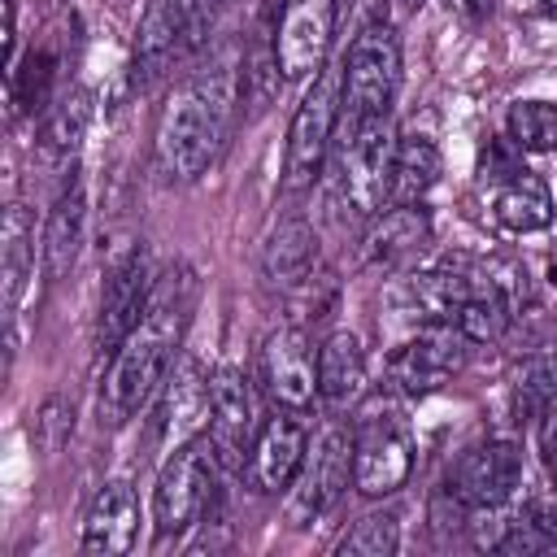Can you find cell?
<instances>
[{
    "label": "cell",
    "instance_id": "obj_1",
    "mask_svg": "<svg viewBox=\"0 0 557 557\" xmlns=\"http://www.w3.org/2000/svg\"><path fill=\"white\" fill-rule=\"evenodd\" d=\"M191 300H196V278L187 265H170L157 274V287L139 313V322L122 335V344L109 352V366L100 374V422L104 426H126L139 405L165 383L170 361L183 344V331L191 322Z\"/></svg>",
    "mask_w": 557,
    "mask_h": 557
},
{
    "label": "cell",
    "instance_id": "obj_2",
    "mask_svg": "<svg viewBox=\"0 0 557 557\" xmlns=\"http://www.w3.org/2000/svg\"><path fill=\"white\" fill-rule=\"evenodd\" d=\"M239 91H244V61L235 52H218L209 57V65L187 74L165 96L152 135V157L165 183H191L218 161L239 109Z\"/></svg>",
    "mask_w": 557,
    "mask_h": 557
},
{
    "label": "cell",
    "instance_id": "obj_3",
    "mask_svg": "<svg viewBox=\"0 0 557 557\" xmlns=\"http://www.w3.org/2000/svg\"><path fill=\"white\" fill-rule=\"evenodd\" d=\"M348 431H352V487L361 496H392L396 487H405L413 470V435L405 409L387 392H374L361 400Z\"/></svg>",
    "mask_w": 557,
    "mask_h": 557
},
{
    "label": "cell",
    "instance_id": "obj_4",
    "mask_svg": "<svg viewBox=\"0 0 557 557\" xmlns=\"http://www.w3.org/2000/svg\"><path fill=\"white\" fill-rule=\"evenodd\" d=\"M218 474H222V457L209 435H196L174 453H165V466L152 487L157 540H178L183 531L205 522V513L218 500Z\"/></svg>",
    "mask_w": 557,
    "mask_h": 557
},
{
    "label": "cell",
    "instance_id": "obj_5",
    "mask_svg": "<svg viewBox=\"0 0 557 557\" xmlns=\"http://www.w3.org/2000/svg\"><path fill=\"white\" fill-rule=\"evenodd\" d=\"M400 83V39L387 22H370L352 35L339 61V126L387 117Z\"/></svg>",
    "mask_w": 557,
    "mask_h": 557
},
{
    "label": "cell",
    "instance_id": "obj_6",
    "mask_svg": "<svg viewBox=\"0 0 557 557\" xmlns=\"http://www.w3.org/2000/svg\"><path fill=\"white\" fill-rule=\"evenodd\" d=\"M396 139L400 135L392 131V113L335 131V187L344 209H352L357 218L383 213V200L392 196Z\"/></svg>",
    "mask_w": 557,
    "mask_h": 557
},
{
    "label": "cell",
    "instance_id": "obj_7",
    "mask_svg": "<svg viewBox=\"0 0 557 557\" xmlns=\"http://www.w3.org/2000/svg\"><path fill=\"white\" fill-rule=\"evenodd\" d=\"M352 483V431L344 422H326L322 431L309 435V448H305V461L287 487V500H283V513L292 527H309L318 518H326L339 496L348 492Z\"/></svg>",
    "mask_w": 557,
    "mask_h": 557
},
{
    "label": "cell",
    "instance_id": "obj_8",
    "mask_svg": "<svg viewBox=\"0 0 557 557\" xmlns=\"http://www.w3.org/2000/svg\"><path fill=\"white\" fill-rule=\"evenodd\" d=\"M335 131H339V65H322L292 117V131H287V157H283V183L292 191L309 187L331 148H335Z\"/></svg>",
    "mask_w": 557,
    "mask_h": 557
},
{
    "label": "cell",
    "instance_id": "obj_9",
    "mask_svg": "<svg viewBox=\"0 0 557 557\" xmlns=\"http://www.w3.org/2000/svg\"><path fill=\"white\" fill-rule=\"evenodd\" d=\"M470 361V339L453 322H426L413 339H405L387 357V379L405 396H426L461 374Z\"/></svg>",
    "mask_w": 557,
    "mask_h": 557
},
{
    "label": "cell",
    "instance_id": "obj_10",
    "mask_svg": "<svg viewBox=\"0 0 557 557\" xmlns=\"http://www.w3.org/2000/svg\"><path fill=\"white\" fill-rule=\"evenodd\" d=\"M335 17H339V0H283L274 26V57L287 83L313 78L326 65Z\"/></svg>",
    "mask_w": 557,
    "mask_h": 557
},
{
    "label": "cell",
    "instance_id": "obj_11",
    "mask_svg": "<svg viewBox=\"0 0 557 557\" xmlns=\"http://www.w3.org/2000/svg\"><path fill=\"white\" fill-rule=\"evenodd\" d=\"M152 287H157V265H152V252L139 239V244H131L109 265V278H104V292H100V318H96V344H100V352H113L122 344V335L139 322Z\"/></svg>",
    "mask_w": 557,
    "mask_h": 557
},
{
    "label": "cell",
    "instance_id": "obj_12",
    "mask_svg": "<svg viewBox=\"0 0 557 557\" xmlns=\"http://www.w3.org/2000/svg\"><path fill=\"white\" fill-rule=\"evenodd\" d=\"M257 374L278 409H309L318 396V348L300 326L270 331L257 357Z\"/></svg>",
    "mask_w": 557,
    "mask_h": 557
},
{
    "label": "cell",
    "instance_id": "obj_13",
    "mask_svg": "<svg viewBox=\"0 0 557 557\" xmlns=\"http://www.w3.org/2000/svg\"><path fill=\"white\" fill-rule=\"evenodd\" d=\"M300 413L305 409H278L274 418H265L257 426V440L244 461V479L252 492L278 496L292 487V479L305 461V448H309V422Z\"/></svg>",
    "mask_w": 557,
    "mask_h": 557
},
{
    "label": "cell",
    "instance_id": "obj_14",
    "mask_svg": "<svg viewBox=\"0 0 557 557\" xmlns=\"http://www.w3.org/2000/svg\"><path fill=\"white\" fill-rule=\"evenodd\" d=\"M518 483H522V448L513 440H483L466 448L448 470V487L470 509L505 505L518 492Z\"/></svg>",
    "mask_w": 557,
    "mask_h": 557
},
{
    "label": "cell",
    "instance_id": "obj_15",
    "mask_svg": "<svg viewBox=\"0 0 557 557\" xmlns=\"http://www.w3.org/2000/svg\"><path fill=\"white\" fill-rule=\"evenodd\" d=\"M209 440L222 466H244L257 440V400L239 366H218L209 374Z\"/></svg>",
    "mask_w": 557,
    "mask_h": 557
},
{
    "label": "cell",
    "instance_id": "obj_16",
    "mask_svg": "<svg viewBox=\"0 0 557 557\" xmlns=\"http://www.w3.org/2000/svg\"><path fill=\"white\" fill-rule=\"evenodd\" d=\"M191 30L187 17L174 0H148L139 30H135V52H131V87L135 91H152L183 52H191Z\"/></svg>",
    "mask_w": 557,
    "mask_h": 557
},
{
    "label": "cell",
    "instance_id": "obj_17",
    "mask_svg": "<svg viewBox=\"0 0 557 557\" xmlns=\"http://www.w3.org/2000/svg\"><path fill=\"white\" fill-rule=\"evenodd\" d=\"M87 126H91V96L83 87H70L48 113H44V126L35 135V165L52 178H61V187L74 178V161L83 152V139H87Z\"/></svg>",
    "mask_w": 557,
    "mask_h": 557
},
{
    "label": "cell",
    "instance_id": "obj_18",
    "mask_svg": "<svg viewBox=\"0 0 557 557\" xmlns=\"http://www.w3.org/2000/svg\"><path fill=\"white\" fill-rule=\"evenodd\" d=\"M209 418V379L196 361H183L170 379H165V392L157 400V413H152V444L161 453H174L178 444L196 440L200 422Z\"/></svg>",
    "mask_w": 557,
    "mask_h": 557
},
{
    "label": "cell",
    "instance_id": "obj_19",
    "mask_svg": "<svg viewBox=\"0 0 557 557\" xmlns=\"http://www.w3.org/2000/svg\"><path fill=\"white\" fill-rule=\"evenodd\" d=\"M135 535H139V500H135V487L126 479H109L91 496V509L83 518V553L122 557V553L135 548Z\"/></svg>",
    "mask_w": 557,
    "mask_h": 557
},
{
    "label": "cell",
    "instance_id": "obj_20",
    "mask_svg": "<svg viewBox=\"0 0 557 557\" xmlns=\"http://www.w3.org/2000/svg\"><path fill=\"white\" fill-rule=\"evenodd\" d=\"M83 239H87V191L78 178H70L48 218H44V235H39V257H44V283H57L74 270L78 252H83Z\"/></svg>",
    "mask_w": 557,
    "mask_h": 557
},
{
    "label": "cell",
    "instance_id": "obj_21",
    "mask_svg": "<svg viewBox=\"0 0 557 557\" xmlns=\"http://www.w3.org/2000/svg\"><path fill=\"white\" fill-rule=\"evenodd\" d=\"M431 244V218L418 205H392L387 213H374V226L366 231V261L370 265H405Z\"/></svg>",
    "mask_w": 557,
    "mask_h": 557
},
{
    "label": "cell",
    "instance_id": "obj_22",
    "mask_svg": "<svg viewBox=\"0 0 557 557\" xmlns=\"http://www.w3.org/2000/svg\"><path fill=\"white\" fill-rule=\"evenodd\" d=\"M313 265H318V235L305 218H283L270 239H265V252H261V274L270 287H300L313 278Z\"/></svg>",
    "mask_w": 557,
    "mask_h": 557
},
{
    "label": "cell",
    "instance_id": "obj_23",
    "mask_svg": "<svg viewBox=\"0 0 557 557\" xmlns=\"http://www.w3.org/2000/svg\"><path fill=\"white\" fill-rule=\"evenodd\" d=\"M30 270H35V222H30L26 205L13 200L4 209V231H0V305H4V318L17 313L26 283H30Z\"/></svg>",
    "mask_w": 557,
    "mask_h": 557
},
{
    "label": "cell",
    "instance_id": "obj_24",
    "mask_svg": "<svg viewBox=\"0 0 557 557\" xmlns=\"http://www.w3.org/2000/svg\"><path fill=\"white\" fill-rule=\"evenodd\" d=\"M318 396L331 405H352L366 396V352L352 331H335L318 344Z\"/></svg>",
    "mask_w": 557,
    "mask_h": 557
},
{
    "label": "cell",
    "instance_id": "obj_25",
    "mask_svg": "<svg viewBox=\"0 0 557 557\" xmlns=\"http://www.w3.org/2000/svg\"><path fill=\"white\" fill-rule=\"evenodd\" d=\"M492 213L505 231H544L553 222V196H548V183L531 170H518L513 178H505L492 196Z\"/></svg>",
    "mask_w": 557,
    "mask_h": 557
},
{
    "label": "cell",
    "instance_id": "obj_26",
    "mask_svg": "<svg viewBox=\"0 0 557 557\" xmlns=\"http://www.w3.org/2000/svg\"><path fill=\"white\" fill-rule=\"evenodd\" d=\"M440 178V148L435 139L409 131L396 139V165H392V200L396 205H413L422 200Z\"/></svg>",
    "mask_w": 557,
    "mask_h": 557
},
{
    "label": "cell",
    "instance_id": "obj_27",
    "mask_svg": "<svg viewBox=\"0 0 557 557\" xmlns=\"http://www.w3.org/2000/svg\"><path fill=\"white\" fill-rule=\"evenodd\" d=\"M513 409L518 418H544L557 409V348H540L513 370Z\"/></svg>",
    "mask_w": 557,
    "mask_h": 557
},
{
    "label": "cell",
    "instance_id": "obj_28",
    "mask_svg": "<svg viewBox=\"0 0 557 557\" xmlns=\"http://www.w3.org/2000/svg\"><path fill=\"white\" fill-rule=\"evenodd\" d=\"M400 544V518L392 509H374L361 513L335 544L339 557H392Z\"/></svg>",
    "mask_w": 557,
    "mask_h": 557
},
{
    "label": "cell",
    "instance_id": "obj_29",
    "mask_svg": "<svg viewBox=\"0 0 557 557\" xmlns=\"http://www.w3.org/2000/svg\"><path fill=\"white\" fill-rule=\"evenodd\" d=\"M509 139L518 144V152H553L557 148V104H548V100L509 104Z\"/></svg>",
    "mask_w": 557,
    "mask_h": 557
},
{
    "label": "cell",
    "instance_id": "obj_30",
    "mask_svg": "<svg viewBox=\"0 0 557 557\" xmlns=\"http://www.w3.org/2000/svg\"><path fill=\"white\" fill-rule=\"evenodd\" d=\"M52 78H57L52 52H30L26 65H13V70H9V100H13V109H17V113H39V109H48Z\"/></svg>",
    "mask_w": 557,
    "mask_h": 557
},
{
    "label": "cell",
    "instance_id": "obj_31",
    "mask_svg": "<svg viewBox=\"0 0 557 557\" xmlns=\"http://www.w3.org/2000/svg\"><path fill=\"white\" fill-rule=\"evenodd\" d=\"M30 435L44 453H57L70 435H74V400L70 396H48L39 409H35V422H30Z\"/></svg>",
    "mask_w": 557,
    "mask_h": 557
},
{
    "label": "cell",
    "instance_id": "obj_32",
    "mask_svg": "<svg viewBox=\"0 0 557 557\" xmlns=\"http://www.w3.org/2000/svg\"><path fill=\"white\" fill-rule=\"evenodd\" d=\"M513 148H518L513 139H492V144L483 148V178H487V183L500 187L505 178H513V174L522 170L518 157H513Z\"/></svg>",
    "mask_w": 557,
    "mask_h": 557
},
{
    "label": "cell",
    "instance_id": "obj_33",
    "mask_svg": "<svg viewBox=\"0 0 557 557\" xmlns=\"http://www.w3.org/2000/svg\"><path fill=\"white\" fill-rule=\"evenodd\" d=\"M178 9H183V17H187V30H191V44L200 48L205 44V35L213 30V22H218V13L226 9V0H174Z\"/></svg>",
    "mask_w": 557,
    "mask_h": 557
},
{
    "label": "cell",
    "instance_id": "obj_34",
    "mask_svg": "<svg viewBox=\"0 0 557 557\" xmlns=\"http://www.w3.org/2000/svg\"><path fill=\"white\" fill-rule=\"evenodd\" d=\"M544 418H548V422H544V431H540V444H544V461H548V470L557 474V413L548 409Z\"/></svg>",
    "mask_w": 557,
    "mask_h": 557
},
{
    "label": "cell",
    "instance_id": "obj_35",
    "mask_svg": "<svg viewBox=\"0 0 557 557\" xmlns=\"http://www.w3.org/2000/svg\"><path fill=\"white\" fill-rule=\"evenodd\" d=\"M448 4H453L461 17L479 22V17H487V13H492V4H496V0H448Z\"/></svg>",
    "mask_w": 557,
    "mask_h": 557
},
{
    "label": "cell",
    "instance_id": "obj_36",
    "mask_svg": "<svg viewBox=\"0 0 557 557\" xmlns=\"http://www.w3.org/2000/svg\"><path fill=\"white\" fill-rule=\"evenodd\" d=\"M540 9H544V13H553V17H557V0H540Z\"/></svg>",
    "mask_w": 557,
    "mask_h": 557
},
{
    "label": "cell",
    "instance_id": "obj_37",
    "mask_svg": "<svg viewBox=\"0 0 557 557\" xmlns=\"http://www.w3.org/2000/svg\"><path fill=\"white\" fill-rule=\"evenodd\" d=\"M400 4H422V0H400Z\"/></svg>",
    "mask_w": 557,
    "mask_h": 557
},
{
    "label": "cell",
    "instance_id": "obj_38",
    "mask_svg": "<svg viewBox=\"0 0 557 557\" xmlns=\"http://www.w3.org/2000/svg\"><path fill=\"white\" fill-rule=\"evenodd\" d=\"M553 283H557V265H553Z\"/></svg>",
    "mask_w": 557,
    "mask_h": 557
},
{
    "label": "cell",
    "instance_id": "obj_39",
    "mask_svg": "<svg viewBox=\"0 0 557 557\" xmlns=\"http://www.w3.org/2000/svg\"><path fill=\"white\" fill-rule=\"evenodd\" d=\"M553 496H557V492H553Z\"/></svg>",
    "mask_w": 557,
    "mask_h": 557
}]
</instances>
